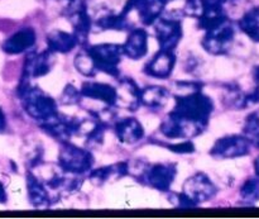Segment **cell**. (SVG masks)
Returning a JSON list of instances; mask_svg holds the SVG:
<instances>
[{
    "label": "cell",
    "mask_w": 259,
    "mask_h": 219,
    "mask_svg": "<svg viewBox=\"0 0 259 219\" xmlns=\"http://www.w3.org/2000/svg\"><path fill=\"white\" fill-rule=\"evenodd\" d=\"M214 103L200 90L186 96H177L176 106L161 124V133L167 138H191L199 136L209 124Z\"/></svg>",
    "instance_id": "6da1fadb"
},
{
    "label": "cell",
    "mask_w": 259,
    "mask_h": 219,
    "mask_svg": "<svg viewBox=\"0 0 259 219\" xmlns=\"http://www.w3.org/2000/svg\"><path fill=\"white\" fill-rule=\"evenodd\" d=\"M17 93L24 106V111L28 116L38 121V123H42L57 113L56 101L39 88L30 85L29 79L24 76H22Z\"/></svg>",
    "instance_id": "7a4b0ae2"
},
{
    "label": "cell",
    "mask_w": 259,
    "mask_h": 219,
    "mask_svg": "<svg viewBox=\"0 0 259 219\" xmlns=\"http://www.w3.org/2000/svg\"><path fill=\"white\" fill-rule=\"evenodd\" d=\"M218 189L211 180L202 172L195 174L184 184L181 194H179L180 207H196L200 203L207 202L217 194Z\"/></svg>",
    "instance_id": "3957f363"
},
{
    "label": "cell",
    "mask_w": 259,
    "mask_h": 219,
    "mask_svg": "<svg viewBox=\"0 0 259 219\" xmlns=\"http://www.w3.org/2000/svg\"><path fill=\"white\" fill-rule=\"evenodd\" d=\"M90 55L96 71H103L111 76H118V65L120 63L123 56V48L120 45L113 43H103L86 48Z\"/></svg>",
    "instance_id": "277c9868"
},
{
    "label": "cell",
    "mask_w": 259,
    "mask_h": 219,
    "mask_svg": "<svg viewBox=\"0 0 259 219\" xmlns=\"http://www.w3.org/2000/svg\"><path fill=\"white\" fill-rule=\"evenodd\" d=\"M94 164V157L88 150L78 149L65 142L58 156V165L68 174L81 175L90 171Z\"/></svg>",
    "instance_id": "5b68a950"
},
{
    "label": "cell",
    "mask_w": 259,
    "mask_h": 219,
    "mask_svg": "<svg viewBox=\"0 0 259 219\" xmlns=\"http://www.w3.org/2000/svg\"><path fill=\"white\" fill-rule=\"evenodd\" d=\"M235 29L229 19L224 20L220 24L210 28L206 30L204 40H202V47L212 55H224L232 47L234 42Z\"/></svg>",
    "instance_id": "8992f818"
},
{
    "label": "cell",
    "mask_w": 259,
    "mask_h": 219,
    "mask_svg": "<svg viewBox=\"0 0 259 219\" xmlns=\"http://www.w3.org/2000/svg\"><path fill=\"white\" fill-rule=\"evenodd\" d=\"M250 147L252 146L244 136L232 134L218 139L210 150V155L215 159H237L247 156L250 152Z\"/></svg>",
    "instance_id": "52a82bcc"
},
{
    "label": "cell",
    "mask_w": 259,
    "mask_h": 219,
    "mask_svg": "<svg viewBox=\"0 0 259 219\" xmlns=\"http://www.w3.org/2000/svg\"><path fill=\"white\" fill-rule=\"evenodd\" d=\"M177 175L175 164H156L143 172L141 180L159 192H168Z\"/></svg>",
    "instance_id": "ba28073f"
},
{
    "label": "cell",
    "mask_w": 259,
    "mask_h": 219,
    "mask_svg": "<svg viewBox=\"0 0 259 219\" xmlns=\"http://www.w3.org/2000/svg\"><path fill=\"white\" fill-rule=\"evenodd\" d=\"M156 22V34L161 50L174 51L182 37L181 22L176 18L166 17H159Z\"/></svg>",
    "instance_id": "9c48e42d"
},
{
    "label": "cell",
    "mask_w": 259,
    "mask_h": 219,
    "mask_svg": "<svg viewBox=\"0 0 259 219\" xmlns=\"http://www.w3.org/2000/svg\"><path fill=\"white\" fill-rule=\"evenodd\" d=\"M66 17L75 29V37L78 45H83L88 41V35L91 30V19L89 17L88 9L82 0L68 4L66 8Z\"/></svg>",
    "instance_id": "30bf717a"
},
{
    "label": "cell",
    "mask_w": 259,
    "mask_h": 219,
    "mask_svg": "<svg viewBox=\"0 0 259 219\" xmlns=\"http://www.w3.org/2000/svg\"><path fill=\"white\" fill-rule=\"evenodd\" d=\"M51 51H43V52H32L27 56L24 63V72L23 76L27 79H35L45 76L48 74L52 67V55Z\"/></svg>",
    "instance_id": "8fae6325"
},
{
    "label": "cell",
    "mask_w": 259,
    "mask_h": 219,
    "mask_svg": "<svg viewBox=\"0 0 259 219\" xmlns=\"http://www.w3.org/2000/svg\"><path fill=\"white\" fill-rule=\"evenodd\" d=\"M175 63H176V56L174 55V51L161 50L146 66L144 72L152 78L167 79L174 71Z\"/></svg>",
    "instance_id": "7c38bea8"
},
{
    "label": "cell",
    "mask_w": 259,
    "mask_h": 219,
    "mask_svg": "<svg viewBox=\"0 0 259 219\" xmlns=\"http://www.w3.org/2000/svg\"><path fill=\"white\" fill-rule=\"evenodd\" d=\"M35 43V32L32 28H23L10 35L3 43V51L9 55H19L33 47Z\"/></svg>",
    "instance_id": "4fadbf2b"
},
{
    "label": "cell",
    "mask_w": 259,
    "mask_h": 219,
    "mask_svg": "<svg viewBox=\"0 0 259 219\" xmlns=\"http://www.w3.org/2000/svg\"><path fill=\"white\" fill-rule=\"evenodd\" d=\"M123 55L132 60H139L148 52V34L144 29H134L126 38L125 43L121 45Z\"/></svg>",
    "instance_id": "5bb4252c"
},
{
    "label": "cell",
    "mask_w": 259,
    "mask_h": 219,
    "mask_svg": "<svg viewBox=\"0 0 259 219\" xmlns=\"http://www.w3.org/2000/svg\"><path fill=\"white\" fill-rule=\"evenodd\" d=\"M80 93L81 95L89 99L104 101L109 106L115 105L116 99H118L116 89L109 84L103 83H85L81 88Z\"/></svg>",
    "instance_id": "9a60e30c"
},
{
    "label": "cell",
    "mask_w": 259,
    "mask_h": 219,
    "mask_svg": "<svg viewBox=\"0 0 259 219\" xmlns=\"http://www.w3.org/2000/svg\"><path fill=\"white\" fill-rule=\"evenodd\" d=\"M115 133L120 142L133 144L141 141L144 136L142 124L136 118H124L115 124Z\"/></svg>",
    "instance_id": "2e32d148"
},
{
    "label": "cell",
    "mask_w": 259,
    "mask_h": 219,
    "mask_svg": "<svg viewBox=\"0 0 259 219\" xmlns=\"http://www.w3.org/2000/svg\"><path fill=\"white\" fill-rule=\"evenodd\" d=\"M78 45L75 34L63 32V30H52L47 35V46L51 52L67 53Z\"/></svg>",
    "instance_id": "e0dca14e"
},
{
    "label": "cell",
    "mask_w": 259,
    "mask_h": 219,
    "mask_svg": "<svg viewBox=\"0 0 259 219\" xmlns=\"http://www.w3.org/2000/svg\"><path fill=\"white\" fill-rule=\"evenodd\" d=\"M169 98L168 90L162 86H148L139 93V101L149 109L159 111L167 104Z\"/></svg>",
    "instance_id": "ac0fdd59"
},
{
    "label": "cell",
    "mask_w": 259,
    "mask_h": 219,
    "mask_svg": "<svg viewBox=\"0 0 259 219\" xmlns=\"http://www.w3.org/2000/svg\"><path fill=\"white\" fill-rule=\"evenodd\" d=\"M27 188H28V195H29V200L32 203L33 207L35 208H43L50 205V193H48L47 188L32 174L28 172L27 174Z\"/></svg>",
    "instance_id": "d6986e66"
},
{
    "label": "cell",
    "mask_w": 259,
    "mask_h": 219,
    "mask_svg": "<svg viewBox=\"0 0 259 219\" xmlns=\"http://www.w3.org/2000/svg\"><path fill=\"white\" fill-rule=\"evenodd\" d=\"M128 174V165L125 162H119V164L110 165V166L101 167L95 170L90 174V180L96 185H101L104 182L109 181L114 177H121Z\"/></svg>",
    "instance_id": "ffe728a7"
},
{
    "label": "cell",
    "mask_w": 259,
    "mask_h": 219,
    "mask_svg": "<svg viewBox=\"0 0 259 219\" xmlns=\"http://www.w3.org/2000/svg\"><path fill=\"white\" fill-rule=\"evenodd\" d=\"M240 30L254 42H259V7L248 10L238 22Z\"/></svg>",
    "instance_id": "44dd1931"
},
{
    "label": "cell",
    "mask_w": 259,
    "mask_h": 219,
    "mask_svg": "<svg viewBox=\"0 0 259 219\" xmlns=\"http://www.w3.org/2000/svg\"><path fill=\"white\" fill-rule=\"evenodd\" d=\"M243 136L248 139L250 146L259 149V109L247 117L243 127Z\"/></svg>",
    "instance_id": "7402d4cb"
},
{
    "label": "cell",
    "mask_w": 259,
    "mask_h": 219,
    "mask_svg": "<svg viewBox=\"0 0 259 219\" xmlns=\"http://www.w3.org/2000/svg\"><path fill=\"white\" fill-rule=\"evenodd\" d=\"M95 24L96 27L100 28V30H124L128 27V20H126V15L123 14V13H120V14H108L96 20Z\"/></svg>",
    "instance_id": "603a6c76"
},
{
    "label": "cell",
    "mask_w": 259,
    "mask_h": 219,
    "mask_svg": "<svg viewBox=\"0 0 259 219\" xmlns=\"http://www.w3.org/2000/svg\"><path fill=\"white\" fill-rule=\"evenodd\" d=\"M240 198L248 204H253L259 199V177H250L240 188Z\"/></svg>",
    "instance_id": "cb8c5ba5"
},
{
    "label": "cell",
    "mask_w": 259,
    "mask_h": 219,
    "mask_svg": "<svg viewBox=\"0 0 259 219\" xmlns=\"http://www.w3.org/2000/svg\"><path fill=\"white\" fill-rule=\"evenodd\" d=\"M75 66L77 68V71H80L82 75L90 76V78L91 76H95L96 72H98L90 55H89L86 50H82L80 53L76 55Z\"/></svg>",
    "instance_id": "d4e9b609"
},
{
    "label": "cell",
    "mask_w": 259,
    "mask_h": 219,
    "mask_svg": "<svg viewBox=\"0 0 259 219\" xmlns=\"http://www.w3.org/2000/svg\"><path fill=\"white\" fill-rule=\"evenodd\" d=\"M81 93L76 88H73L72 85L66 86L65 91L61 95V103L66 104V105H71V104H78L80 103Z\"/></svg>",
    "instance_id": "484cf974"
},
{
    "label": "cell",
    "mask_w": 259,
    "mask_h": 219,
    "mask_svg": "<svg viewBox=\"0 0 259 219\" xmlns=\"http://www.w3.org/2000/svg\"><path fill=\"white\" fill-rule=\"evenodd\" d=\"M167 149L171 150V151L177 152V154H192L195 151V147L192 144V142L190 141H185L181 142V143H176V144H168Z\"/></svg>",
    "instance_id": "4316f807"
},
{
    "label": "cell",
    "mask_w": 259,
    "mask_h": 219,
    "mask_svg": "<svg viewBox=\"0 0 259 219\" xmlns=\"http://www.w3.org/2000/svg\"><path fill=\"white\" fill-rule=\"evenodd\" d=\"M7 192H5V188L4 185L0 182V204H4V203H7Z\"/></svg>",
    "instance_id": "83f0119b"
},
{
    "label": "cell",
    "mask_w": 259,
    "mask_h": 219,
    "mask_svg": "<svg viewBox=\"0 0 259 219\" xmlns=\"http://www.w3.org/2000/svg\"><path fill=\"white\" fill-rule=\"evenodd\" d=\"M7 127V119H5V114L4 112L0 109V132H3Z\"/></svg>",
    "instance_id": "f1b7e54d"
},
{
    "label": "cell",
    "mask_w": 259,
    "mask_h": 219,
    "mask_svg": "<svg viewBox=\"0 0 259 219\" xmlns=\"http://www.w3.org/2000/svg\"><path fill=\"white\" fill-rule=\"evenodd\" d=\"M253 76H254L255 83H258V81H259V66L254 67V70H253Z\"/></svg>",
    "instance_id": "f546056e"
},
{
    "label": "cell",
    "mask_w": 259,
    "mask_h": 219,
    "mask_svg": "<svg viewBox=\"0 0 259 219\" xmlns=\"http://www.w3.org/2000/svg\"><path fill=\"white\" fill-rule=\"evenodd\" d=\"M254 170H255V176L259 177V156L254 161Z\"/></svg>",
    "instance_id": "4dcf8cb0"
},
{
    "label": "cell",
    "mask_w": 259,
    "mask_h": 219,
    "mask_svg": "<svg viewBox=\"0 0 259 219\" xmlns=\"http://www.w3.org/2000/svg\"><path fill=\"white\" fill-rule=\"evenodd\" d=\"M255 91H257V94H258V96H259V81L257 83V88H255Z\"/></svg>",
    "instance_id": "1f68e13d"
},
{
    "label": "cell",
    "mask_w": 259,
    "mask_h": 219,
    "mask_svg": "<svg viewBox=\"0 0 259 219\" xmlns=\"http://www.w3.org/2000/svg\"><path fill=\"white\" fill-rule=\"evenodd\" d=\"M66 2H68V4H72V3L78 2V0H66Z\"/></svg>",
    "instance_id": "d6a6232c"
},
{
    "label": "cell",
    "mask_w": 259,
    "mask_h": 219,
    "mask_svg": "<svg viewBox=\"0 0 259 219\" xmlns=\"http://www.w3.org/2000/svg\"><path fill=\"white\" fill-rule=\"evenodd\" d=\"M164 2H166V3H169V2H172V0H164Z\"/></svg>",
    "instance_id": "836d02e7"
}]
</instances>
